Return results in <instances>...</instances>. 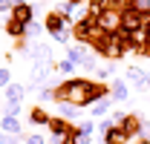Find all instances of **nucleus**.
I'll use <instances>...</instances> for the list:
<instances>
[{
  "instance_id": "f257e3e1",
  "label": "nucleus",
  "mask_w": 150,
  "mask_h": 144,
  "mask_svg": "<svg viewBox=\"0 0 150 144\" xmlns=\"http://www.w3.org/2000/svg\"><path fill=\"white\" fill-rule=\"evenodd\" d=\"M98 18L95 15H87V18H81V20H75V26H72V37H75V43H84V46H93V40L98 37Z\"/></svg>"
},
{
  "instance_id": "f03ea898",
  "label": "nucleus",
  "mask_w": 150,
  "mask_h": 144,
  "mask_svg": "<svg viewBox=\"0 0 150 144\" xmlns=\"http://www.w3.org/2000/svg\"><path fill=\"white\" fill-rule=\"evenodd\" d=\"M127 84H130L136 92H150V69L127 66Z\"/></svg>"
},
{
  "instance_id": "7ed1b4c3",
  "label": "nucleus",
  "mask_w": 150,
  "mask_h": 144,
  "mask_svg": "<svg viewBox=\"0 0 150 144\" xmlns=\"http://www.w3.org/2000/svg\"><path fill=\"white\" fill-rule=\"evenodd\" d=\"M142 121H144V115H142V112H127V118H124L118 127H121L130 138H139V136H142Z\"/></svg>"
},
{
  "instance_id": "20e7f679",
  "label": "nucleus",
  "mask_w": 150,
  "mask_h": 144,
  "mask_svg": "<svg viewBox=\"0 0 150 144\" xmlns=\"http://www.w3.org/2000/svg\"><path fill=\"white\" fill-rule=\"evenodd\" d=\"M118 26H121V12L118 9H110V12L98 15V29L101 32H115Z\"/></svg>"
},
{
  "instance_id": "39448f33",
  "label": "nucleus",
  "mask_w": 150,
  "mask_h": 144,
  "mask_svg": "<svg viewBox=\"0 0 150 144\" xmlns=\"http://www.w3.org/2000/svg\"><path fill=\"white\" fill-rule=\"evenodd\" d=\"M46 127H49L52 138H64V136H69V133H72V121H67V118H61V115H52Z\"/></svg>"
},
{
  "instance_id": "423d86ee",
  "label": "nucleus",
  "mask_w": 150,
  "mask_h": 144,
  "mask_svg": "<svg viewBox=\"0 0 150 144\" xmlns=\"http://www.w3.org/2000/svg\"><path fill=\"white\" fill-rule=\"evenodd\" d=\"M110 95L115 104H121V101H127L130 98V84L124 81V78H115V81H110Z\"/></svg>"
},
{
  "instance_id": "0eeeda50",
  "label": "nucleus",
  "mask_w": 150,
  "mask_h": 144,
  "mask_svg": "<svg viewBox=\"0 0 150 144\" xmlns=\"http://www.w3.org/2000/svg\"><path fill=\"white\" fill-rule=\"evenodd\" d=\"M9 18H15V20H20V23H26V26H29V23L35 20V3H23V6H15Z\"/></svg>"
},
{
  "instance_id": "6e6552de",
  "label": "nucleus",
  "mask_w": 150,
  "mask_h": 144,
  "mask_svg": "<svg viewBox=\"0 0 150 144\" xmlns=\"http://www.w3.org/2000/svg\"><path fill=\"white\" fill-rule=\"evenodd\" d=\"M43 26H46V32H49V35H55V32H61V29H69V26H67V20L61 18L55 9H52V12H46V18H43Z\"/></svg>"
},
{
  "instance_id": "1a4fd4ad",
  "label": "nucleus",
  "mask_w": 150,
  "mask_h": 144,
  "mask_svg": "<svg viewBox=\"0 0 150 144\" xmlns=\"http://www.w3.org/2000/svg\"><path fill=\"white\" fill-rule=\"evenodd\" d=\"M29 58H32V61H52V46H49V43H43V40H35V43H32V49H29Z\"/></svg>"
},
{
  "instance_id": "9d476101",
  "label": "nucleus",
  "mask_w": 150,
  "mask_h": 144,
  "mask_svg": "<svg viewBox=\"0 0 150 144\" xmlns=\"http://www.w3.org/2000/svg\"><path fill=\"white\" fill-rule=\"evenodd\" d=\"M0 130L9 133V136H23V121L12 118V115H0Z\"/></svg>"
},
{
  "instance_id": "9b49d317",
  "label": "nucleus",
  "mask_w": 150,
  "mask_h": 144,
  "mask_svg": "<svg viewBox=\"0 0 150 144\" xmlns=\"http://www.w3.org/2000/svg\"><path fill=\"white\" fill-rule=\"evenodd\" d=\"M3 29H6V35L9 37H15V40H20V37H26V23H20V20L15 18H6V23H3Z\"/></svg>"
},
{
  "instance_id": "f8f14e48",
  "label": "nucleus",
  "mask_w": 150,
  "mask_h": 144,
  "mask_svg": "<svg viewBox=\"0 0 150 144\" xmlns=\"http://www.w3.org/2000/svg\"><path fill=\"white\" fill-rule=\"evenodd\" d=\"M26 92H29V87H26V84L12 81V84L3 90V95H6V101H23V98H26Z\"/></svg>"
},
{
  "instance_id": "ddd939ff",
  "label": "nucleus",
  "mask_w": 150,
  "mask_h": 144,
  "mask_svg": "<svg viewBox=\"0 0 150 144\" xmlns=\"http://www.w3.org/2000/svg\"><path fill=\"white\" fill-rule=\"evenodd\" d=\"M110 109H112V95H107L90 107V118H104V115H110Z\"/></svg>"
},
{
  "instance_id": "4468645a",
  "label": "nucleus",
  "mask_w": 150,
  "mask_h": 144,
  "mask_svg": "<svg viewBox=\"0 0 150 144\" xmlns=\"http://www.w3.org/2000/svg\"><path fill=\"white\" fill-rule=\"evenodd\" d=\"M130 141H133V138H130V136H127L118 124L112 127L110 133H104V144H130Z\"/></svg>"
},
{
  "instance_id": "2eb2a0df",
  "label": "nucleus",
  "mask_w": 150,
  "mask_h": 144,
  "mask_svg": "<svg viewBox=\"0 0 150 144\" xmlns=\"http://www.w3.org/2000/svg\"><path fill=\"white\" fill-rule=\"evenodd\" d=\"M49 118H52V115L40 107V104H35V107L26 112V121H29V124H49Z\"/></svg>"
},
{
  "instance_id": "dca6fc26",
  "label": "nucleus",
  "mask_w": 150,
  "mask_h": 144,
  "mask_svg": "<svg viewBox=\"0 0 150 144\" xmlns=\"http://www.w3.org/2000/svg\"><path fill=\"white\" fill-rule=\"evenodd\" d=\"M87 46H84V43H75V46H67V58H69V61H72V64H78V66H81V61H84V58H87Z\"/></svg>"
},
{
  "instance_id": "f3484780",
  "label": "nucleus",
  "mask_w": 150,
  "mask_h": 144,
  "mask_svg": "<svg viewBox=\"0 0 150 144\" xmlns=\"http://www.w3.org/2000/svg\"><path fill=\"white\" fill-rule=\"evenodd\" d=\"M81 112H84V109L75 107V104H58V115H61V118H67V121H75Z\"/></svg>"
},
{
  "instance_id": "a211bd4d",
  "label": "nucleus",
  "mask_w": 150,
  "mask_h": 144,
  "mask_svg": "<svg viewBox=\"0 0 150 144\" xmlns=\"http://www.w3.org/2000/svg\"><path fill=\"white\" fill-rule=\"evenodd\" d=\"M43 32H46V26H43V23H38V20H32V23H29V29H26V40H32V43H35Z\"/></svg>"
},
{
  "instance_id": "6ab92c4d",
  "label": "nucleus",
  "mask_w": 150,
  "mask_h": 144,
  "mask_svg": "<svg viewBox=\"0 0 150 144\" xmlns=\"http://www.w3.org/2000/svg\"><path fill=\"white\" fill-rule=\"evenodd\" d=\"M20 112H23V101H6V104H3V115L20 118Z\"/></svg>"
},
{
  "instance_id": "aec40b11",
  "label": "nucleus",
  "mask_w": 150,
  "mask_h": 144,
  "mask_svg": "<svg viewBox=\"0 0 150 144\" xmlns=\"http://www.w3.org/2000/svg\"><path fill=\"white\" fill-rule=\"evenodd\" d=\"M78 69V64H72L69 58H64V61H58V75H72Z\"/></svg>"
},
{
  "instance_id": "412c9836",
  "label": "nucleus",
  "mask_w": 150,
  "mask_h": 144,
  "mask_svg": "<svg viewBox=\"0 0 150 144\" xmlns=\"http://www.w3.org/2000/svg\"><path fill=\"white\" fill-rule=\"evenodd\" d=\"M52 40H55V43H64V46H69V40H75V37H72V29H61V32H55Z\"/></svg>"
},
{
  "instance_id": "4be33fe9",
  "label": "nucleus",
  "mask_w": 150,
  "mask_h": 144,
  "mask_svg": "<svg viewBox=\"0 0 150 144\" xmlns=\"http://www.w3.org/2000/svg\"><path fill=\"white\" fill-rule=\"evenodd\" d=\"M81 69H84V72H98V61H95V55H93V52L81 61Z\"/></svg>"
},
{
  "instance_id": "5701e85b",
  "label": "nucleus",
  "mask_w": 150,
  "mask_h": 144,
  "mask_svg": "<svg viewBox=\"0 0 150 144\" xmlns=\"http://www.w3.org/2000/svg\"><path fill=\"white\" fill-rule=\"evenodd\" d=\"M12 84V69L9 66H0V90H6Z\"/></svg>"
},
{
  "instance_id": "b1692460",
  "label": "nucleus",
  "mask_w": 150,
  "mask_h": 144,
  "mask_svg": "<svg viewBox=\"0 0 150 144\" xmlns=\"http://www.w3.org/2000/svg\"><path fill=\"white\" fill-rule=\"evenodd\" d=\"M38 101H40V104H46V101H55V90H49V87H40V92H38Z\"/></svg>"
},
{
  "instance_id": "393cba45",
  "label": "nucleus",
  "mask_w": 150,
  "mask_h": 144,
  "mask_svg": "<svg viewBox=\"0 0 150 144\" xmlns=\"http://www.w3.org/2000/svg\"><path fill=\"white\" fill-rule=\"evenodd\" d=\"M93 133H95L93 118H90V121H84V124H78V136H93Z\"/></svg>"
},
{
  "instance_id": "a878e982",
  "label": "nucleus",
  "mask_w": 150,
  "mask_h": 144,
  "mask_svg": "<svg viewBox=\"0 0 150 144\" xmlns=\"http://www.w3.org/2000/svg\"><path fill=\"white\" fill-rule=\"evenodd\" d=\"M112 127H115V121H112V118H101V121H98V133L104 136V133H110Z\"/></svg>"
},
{
  "instance_id": "bb28decb",
  "label": "nucleus",
  "mask_w": 150,
  "mask_h": 144,
  "mask_svg": "<svg viewBox=\"0 0 150 144\" xmlns=\"http://www.w3.org/2000/svg\"><path fill=\"white\" fill-rule=\"evenodd\" d=\"M23 144H46V138H43L40 133H29V136H26V141H23Z\"/></svg>"
},
{
  "instance_id": "cd10ccee",
  "label": "nucleus",
  "mask_w": 150,
  "mask_h": 144,
  "mask_svg": "<svg viewBox=\"0 0 150 144\" xmlns=\"http://www.w3.org/2000/svg\"><path fill=\"white\" fill-rule=\"evenodd\" d=\"M130 9H136V12H150V0H133Z\"/></svg>"
},
{
  "instance_id": "c85d7f7f",
  "label": "nucleus",
  "mask_w": 150,
  "mask_h": 144,
  "mask_svg": "<svg viewBox=\"0 0 150 144\" xmlns=\"http://www.w3.org/2000/svg\"><path fill=\"white\" fill-rule=\"evenodd\" d=\"M133 6V0H112V9H118V12H127Z\"/></svg>"
},
{
  "instance_id": "c756f323",
  "label": "nucleus",
  "mask_w": 150,
  "mask_h": 144,
  "mask_svg": "<svg viewBox=\"0 0 150 144\" xmlns=\"http://www.w3.org/2000/svg\"><path fill=\"white\" fill-rule=\"evenodd\" d=\"M12 9H15V3H12V0H0V15H6V12L12 15Z\"/></svg>"
},
{
  "instance_id": "7c9ffc66",
  "label": "nucleus",
  "mask_w": 150,
  "mask_h": 144,
  "mask_svg": "<svg viewBox=\"0 0 150 144\" xmlns=\"http://www.w3.org/2000/svg\"><path fill=\"white\" fill-rule=\"evenodd\" d=\"M110 118L115 121V124H121V121L127 118V112H121V109H115V112H110Z\"/></svg>"
},
{
  "instance_id": "2f4dec72",
  "label": "nucleus",
  "mask_w": 150,
  "mask_h": 144,
  "mask_svg": "<svg viewBox=\"0 0 150 144\" xmlns=\"http://www.w3.org/2000/svg\"><path fill=\"white\" fill-rule=\"evenodd\" d=\"M69 3H72L75 9H81V6H87V3H90V0H69Z\"/></svg>"
},
{
  "instance_id": "473e14b6",
  "label": "nucleus",
  "mask_w": 150,
  "mask_h": 144,
  "mask_svg": "<svg viewBox=\"0 0 150 144\" xmlns=\"http://www.w3.org/2000/svg\"><path fill=\"white\" fill-rule=\"evenodd\" d=\"M93 141V136H78V144H90Z\"/></svg>"
},
{
  "instance_id": "72a5a7b5",
  "label": "nucleus",
  "mask_w": 150,
  "mask_h": 144,
  "mask_svg": "<svg viewBox=\"0 0 150 144\" xmlns=\"http://www.w3.org/2000/svg\"><path fill=\"white\" fill-rule=\"evenodd\" d=\"M136 144H150V138H136Z\"/></svg>"
},
{
  "instance_id": "f704fd0d",
  "label": "nucleus",
  "mask_w": 150,
  "mask_h": 144,
  "mask_svg": "<svg viewBox=\"0 0 150 144\" xmlns=\"http://www.w3.org/2000/svg\"><path fill=\"white\" fill-rule=\"evenodd\" d=\"M144 29H147V32H150V23H147V26H144Z\"/></svg>"
}]
</instances>
